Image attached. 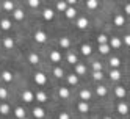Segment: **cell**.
Here are the masks:
<instances>
[{
    "mask_svg": "<svg viewBox=\"0 0 130 119\" xmlns=\"http://www.w3.org/2000/svg\"><path fill=\"white\" fill-rule=\"evenodd\" d=\"M108 45L111 49H121V45H122V39L118 38V36H113V38L108 39Z\"/></svg>",
    "mask_w": 130,
    "mask_h": 119,
    "instance_id": "1",
    "label": "cell"
},
{
    "mask_svg": "<svg viewBox=\"0 0 130 119\" xmlns=\"http://www.w3.org/2000/svg\"><path fill=\"white\" fill-rule=\"evenodd\" d=\"M35 81H36V85L44 86L45 83H47V77H45L42 72H36V74H35Z\"/></svg>",
    "mask_w": 130,
    "mask_h": 119,
    "instance_id": "2",
    "label": "cell"
},
{
    "mask_svg": "<svg viewBox=\"0 0 130 119\" xmlns=\"http://www.w3.org/2000/svg\"><path fill=\"white\" fill-rule=\"evenodd\" d=\"M35 41L36 42H45V41H47V35H45V31H42V30H38V31H36L35 33Z\"/></svg>",
    "mask_w": 130,
    "mask_h": 119,
    "instance_id": "3",
    "label": "cell"
},
{
    "mask_svg": "<svg viewBox=\"0 0 130 119\" xmlns=\"http://www.w3.org/2000/svg\"><path fill=\"white\" fill-rule=\"evenodd\" d=\"M118 113H119V114H122V116L128 114V113H130L128 105H127L125 102H119V104H118Z\"/></svg>",
    "mask_w": 130,
    "mask_h": 119,
    "instance_id": "4",
    "label": "cell"
},
{
    "mask_svg": "<svg viewBox=\"0 0 130 119\" xmlns=\"http://www.w3.org/2000/svg\"><path fill=\"white\" fill-rule=\"evenodd\" d=\"M53 16H55V11L52 10V8H44V10H42V17L45 21H52Z\"/></svg>",
    "mask_w": 130,
    "mask_h": 119,
    "instance_id": "5",
    "label": "cell"
},
{
    "mask_svg": "<svg viewBox=\"0 0 130 119\" xmlns=\"http://www.w3.org/2000/svg\"><path fill=\"white\" fill-rule=\"evenodd\" d=\"M49 57H50V61L52 63H60L61 61V52L60 50H52Z\"/></svg>",
    "mask_w": 130,
    "mask_h": 119,
    "instance_id": "6",
    "label": "cell"
},
{
    "mask_svg": "<svg viewBox=\"0 0 130 119\" xmlns=\"http://www.w3.org/2000/svg\"><path fill=\"white\" fill-rule=\"evenodd\" d=\"M22 99L25 100V102H28V104H30V102H33V100H35V94L31 93L30 89H25L24 93H22Z\"/></svg>",
    "mask_w": 130,
    "mask_h": 119,
    "instance_id": "7",
    "label": "cell"
},
{
    "mask_svg": "<svg viewBox=\"0 0 130 119\" xmlns=\"http://www.w3.org/2000/svg\"><path fill=\"white\" fill-rule=\"evenodd\" d=\"M113 22H115V25H118V27H122V25L125 24V17H124V14H121V13H118V14L115 16V19H113Z\"/></svg>",
    "mask_w": 130,
    "mask_h": 119,
    "instance_id": "8",
    "label": "cell"
},
{
    "mask_svg": "<svg viewBox=\"0 0 130 119\" xmlns=\"http://www.w3.org/2000/svg\"><path fill=\"white\" fill-rule=\"evenodd\" d=\"M121 77H122V74H121V71H119V69H111V71H110V78L113 80V81L121 80Z\"/></svg>",
    "mask_w": 130,
    "mask_h": 119,
    "instance_id": "9",
    "label": "cell"
},
{
    "mask_svg": "<svg viewBox=\"0 0 130 119\" xmlns=\"http://www.w3.org/2000/svg\"><path fill=\"white\" fill-rule=\"evenodd\" d=\"M115 94H116V97H119V99H124L125 94H127V91H125L124 86H116V88H115Z\"/></svg>",
    "mask_w": 130,
    "mask_h": 119,
    "instance_id": "10",
    "label": "cell"
},
{
    "mask_svg": "<svg viewBox=\"0 0 130 119\" xmlns=\"http://www.w3.org/2000/svg\"><path fill=\"white\" fill-rule=\"evenodd\" d=\"M58 96H60L61 99H69V96H71V91H69V88H64V86H61V88L58 89Z\"/></svg>",
    "mask_w": 130,
    "mask_h": 119,
    "instance_id": "11",
    "label": "cell"
},
{
    "mask_svg": "<svg viewBox=\"0 0 130 119\" xmlns=\"http://www.w3.org/2000/svg\"><path fill=\"white\" fill-rule=\"evenodd\" d=\"M91 91L89 89H82L80 91V99L83 100V102H86V100H91Z\"/></svg>",
    "mask_w": 130,
    "mask_h": 119,
    "instance_id": "12",
    "label": "cell"
},
{
    "mask_svg": "<svg viewBox=\"0 0 130 119\" xmlns=\"http://www.w3.org/2000/svg\"><path fill=\"white\" fill-rule=\"evenodd\" d=\"M64 14H66L68 19H74V17L77 16V10H75L74 6H68V10L64 11Z\"/></svg>",
    "mask_w": 130,
    "mask_h": 119,
    "instance_id": "13",
    "label": "cell"
},
{
    "mask_svg": "<svg viewBox=\"0 0 130 119\" xmlns=\"http://www.w3.org/2000/svg\"><path fill=\"white\" fill-rule=\"evenodd\" d=\"M35 99L38 100V102H47V94H45L44 91H36Z\"/></svg>",
    "mask_w": 130,
    "mask_h": 119,
    "instance_id": "14",
    "label": "cell"
},
{
    "mask_svg": "<svg viewBox=\"0 0 130 119\" xmlns=\"http://www.w3.org/2000/svg\"><path fill=\"white\" fill-rule=\"evenodd\" d=\"M86 74V66L82 64V63H77L75 64V75H83Z\"/></svg>",
    "mask_w": 130,
    "mask_h": 119,
    "instance_id": "15",
    "label": "cell"
},
{
    "mask_svg": "<svg viewBox=\"0 0 130 119\" xmlns=\"http://www.w3.org/2000/svg\"><path fill=\"white\" fill-rule=\"evenodd\" d=\"M88 25H89V21L86 19V17H78L77 19V27L78 28H86Z\"/></svg>",
    "mask_w": 130,
    "mask_h": 119,
    "instance_id": "16",
    "label": "cell"
},
{
    "mask_svg": "<svg viewBox=\"0 0 130 119\" xmlns=\"http://www.w3.org/2000/svg\"><path fill=\"white\" fill-rule=\"evenodd\" d=\"M60 47H61V49H69V47H71V39L66 38V36L60 38Z\"/></svg>",
    "mask_w": 130,
    "mask_h": 119,
    "instance_id": "17",
    "label": "cell"
},
{
    "mask_svg": "<svg viewBox=\"0 0 130 119\" xmlns=\"http://www.w3.org/2000/svg\"><path fill=\"white\" fill-rule=\"evenodd\" d=\"M122 63H121V60L118 58V57H111L110 58V66H111V69H118Z\"/></svg>",
    "mask_w": 130,
    "mask_h": 119,
    "instance_id": "18",
    "label": "cell"
},
{
    "mask_svg": "<svg viewBox=\"0 0 130 119\" xmlns=\"http://www.w3.org/2000/svg\"><path fill=\"white\" fill-rule=\"evenodd\" d=\"M96 94H97L99 97H105V96L108 94L107 86H102V85H100V86H97V88H96Z\"/></svg>",
    "mask_w": 130,
    "mask_h": 119,
    "instance_id": "19",
    "label": "cell"
},
{
    "mask_svg": "<svg viewBox=\"0 0 130 119\" xmlns=\"http://www.w3.org/2000/svg\"><path fill=\"white\" fill-rule=\"evenodd\" d=\"M68 63H71V64H77V63H78V57L74 52H69L68 53Z\"/></svg>",
    "mask_w": 130,
    "mask_h": 119,
    "instance_id": "20",
    "label": "cell"
},
{
    "mask_svg": "<svg viewBox=\"0 0 130 119\" xmlns=\"http://www.w3.org/2000/svg\"><path fill=\"white\" fill-rule=\"evenodd\" d=\"M14 116H16L17 119H24V117H25V110H24L22 107H17V108L14 110Z\"/></svg>",
    "mask_w": 130,
    "mask_h": 119,
    "instance_id": "21",
    "label": "cell"
},
{
    "mask_svg": "<svg viewBox=\"0 0 130 119\" xmlns=\"http://www.w3.org/2000/svg\"><path fill=\"white\" fill-rule=\"evenodd\" d=\"M33 116H35V117H38V119H42V117H44V110H42L41 107L33 108Z\"/></svg>",
    "mask_w": 130,
    "mask_h": 119,
    "instance_id": "22",
    "label": "cell"
},
{
    "mask_svg": "<svg viewBox=\"0 0 130 119\" xmlns=\"http://www.w3.org/2000/svg\"><path fill=\"white\" fill-rule=\"evenodd\" d=\"M80 50H82V53L83 55H91V52H92V49H91V45L89 44H82V47H80Z\"/></svg>",
    "mask_w": 130,
    "mask_h": 119,
    "instance_id": "23",
    "label": "cell"
},
{
    "mask_svg": "<svg viewBox=\"0 0 130 119\" xmlns=\"http://www.w3.org/2000/svg\"><path fill=\"white\" fill-rule=\"evenodd\" d=\"M85 5H86L88 10H96V8H99V2H97V0H88Z\"/></svg>",
    "mask_w": 130,
    "mask_h": 119,
    "instance_id": "24",
    "label": "cell"
},
{
    "mask_svg": "<svg viewBox=\"0 0 130 119\" xmlns=\"http://www.w3.org/2000/svg\"><path fill=\"white\" fill-rule=\"evenodd\" d=\"M13 17H14L16 21H22V19H24V11L17 8V10H14V11H13Z\"/></svg>",
    "mask_w": 130,
    "mask_h": 119,
    "instance_id": "25",
    "label": "cell"
},
{
    "mask_svg": "<svg viewBox=\"0 0 130 119\" xmlns=\"http://www.w3.org/2000/svg\"><path fill=\"white\" fill-rule=\"evenodd\" d=\"M0 27H2L3 30H10L11 28V21L10 19H2L0 21Z\"/></svg>",
    "mask_w": 130,
    "mask_h": 119,
    "instance_id": "26",
    "label": "cell"
},
{
    "mask_svg": "<svg viewBox=\"0 0 130 119\" xmlns=\"http://www.w3.org/2000/svg\"><path fill=\"white\" fill-rule=\"evenodd\" d=\"M68 83H69V85H74V86H75V85L78 83V77H77L75 74H71V75H68Z\"/></svg>",
    "mask_w": 130,
    "mask_h": 119,
    "instance_id": "27",
    "label": "cell"
},
{
    "mask_svg": "<svg viewBox=\"0 0 130 119\" xmlns=\"http://www.w3.org/2000/svg\"><path fill=\"white\" fill-rule=\"evenodd\" d=\"M55 6H57V10H58V11L64 13V11L68 10V2H57V5H55Z\"/></svg>",
    "mask_w": 130,
    "mask_h": 119,
    "instance_id": "28",
    "label": "cell"
},
{
    "mask_svg": "<svg viewBox=\"0 0 130 119\" xmlns=\"http://www.w3.org/2000/svg\"><path fill=\"white\" fill-rule=\"evenodd\" d=\"M97 44H99V45H100V44H108V36L104 35V33H100V35L97 36Z\"/></svg>",
    "mask_w": 130,
    "mask_h": 119,
    "instance_id": "29",
    "label": "cell"
},
{
    "mask_svg": "<svg viewBox=\"0 0 130 119\" xmlns=\"http://www.w3.org/2000/svg\"><path fill=\"white\" fill-rule=\"evenodd\" d=\"M110 50H111V47H110L108 44H100V45H99V52H100L102 55H107Z\"/></svg>",
    "mask_w": 130,
    "mask_h": 119,
    "instance_id": "30",
    "label": "cell"
},
{
    "mask_svg": "<svg viewBox=\"0 0 130 119\" xmlns=\"http://www.w3.org/2000/svg\"><path fill=\"white\" fill-rule=\"evenodd\" d=\"M88 110H89V105H88L86 102H83V100H82V102L78 104V111H80V113H86Z\"/></svg>",
    "mask_w": 130,
    "mask_h": 119,
    "instance_id": "31",
    "label": "cell"
},
{
    "mask_svg": "<svg viewBox=\"0 0 130 119\" xmlns=\"http://www.w3.org/2000/svg\"><path fill=\"white\" fill-rule=\"evenodd\" d=\"M28 61L31 63V64H38V63H39V57L36 53H30L28 55Z\"/></svg>",
    "mask_w": 130,
    "mask_h": 119,
    "instance_id": "32",
    "label": "cell"
},
{
    "mask_svg": "<svg viewBox=\"0 0 130 119\" xmlns=\"http://www.w3.org/2000/svg\"><path fill=\"white\" fill-rule=\"evenodd\" d=\"M2 78H3L5 81H11V80H13V74H11L10 71H3V72H2Z\"/></svg>",
    "mask_w": 130,
    "mask_h": 119,
    "instance_id": "33",
    "label": "cell"
},
{
    "mask_svg": "<svg viewBox=\"0 0 130 119\" xmlns=\"http://www.w3.org/2000/svg\"><path fill=\"white\" fill-rule=\"evenodd\" d=\"M3 8H5L6 11H14V3L8 0V2H5V3H3Z\"/></svg>",
    "mask_w": 130,
    "mask_h": 119,
    "instance_id": "34",
    "label": "cell"
},
{
    "mask_svg": "<svg viewBox=\"0 0 130 119\" xmlns=\"http://www.w3.org/2000/svg\"><path fill=\"white\" fill-rule=\"evenodd\" d=\"M53 75L58 77V78H61V77L64 75V71H63L61 67H55V69H53Z\"/></svg>",
    "mask_w": 130,
    "mask_h": 119,
    "instance_id": "35",
    "label": "cell"
},
{
    "mask_svg": "<svg viewBox=\"0 0 130 119\" xmlns=\"http://www.w3.org/2000/svg\"><path fill=\"white\" fill-rule=\"evenodd\" d=\"M3 44H5V47H6V49H13V45H14V41H13L11 38H5Z\"/></svg>",
    "mask_w": 130,
    "mask_h": 119,
    "instance_id": "36",
    "label": "cell"
},
{
    "mask_svg": "<svg viewBox=\"0 0 130 119\" xmlns=\"http://www.w3.org/2000/svg\"><path fill=\"white\" fill-rule=\"evenodd\" d=\"M92 69H94V72H102V63L100 61H94L92 63Z\"/></svg>",
    "mask_w": 130,
    "mask_h": 119,
    "instance_id": "37",
    "label": "cell"
},
{
    "mask_svg": "<svg viewBox=\"0 0 130 119\" xmlns=\"http://www.w3.org/2000/svg\"><path fill=\"white\" fill-rule=\"evenodd\" d=\"M8 111H10V105H6V104H2V105H0V113L6 114Z\"/></svg>",
    "mask_w": 130,
    "mask_h": 119,
    "instance_id": "38",
    "label": "cell"
},
{
    "mask_svg": "<svg viewBox=\"0 0 130 119\" xmlns=\"http://www.w3.org/2000/svg\"><path fill=\"white\" fill-rule=\"evenodd\" d=\"M92 78L94 80H102L104 78V74H102V72H92Z\"/></svg>",
    "mask_w": 130,
    "mask_h": 119,
    "instance_id": "39",
    "label": "cell"
},
{
    "mask_svg": "<svg viewBox=\"0 0 130 119\" xmlns=\"http://www.w3.org/2000/svg\"><path fill=\"white\" fill-rule=\"evenodd\" d=\"M122 8H124V13H125V14H130V2H125V3L122 5Z\"/></svg>",
    "mask_w": 130,
    "mask_h": 119,
    "instance_id": "40",
    "label": "cell"
},
{
    "mask_svg": "<svg viewBox=\"0 0 130 119\" xmlns=\"http://www.w3.org/2000/svg\"><path fill=\"white\" fill-rule=\"evenodd\" d=\"M6 96H8V91L5 88H0V99H6Z\"/></svg>",
    "mask_w": 130,
    "mask_h": 119,
    "instance_id": "41",
    "label": "cell"
},
{
    "mask_svg": "<svg viewBox=\"0 0 130 119\" xmlns=\"http://www.w3.org/2000/svg\"><path fill=\"white\" fill-rule=\"evenodd\" d=\"M28 5H30L31 8H38V6H39V0H30Z\"/></svg>",
    "mask_w": 130,
    "mask_h": 119,
    "instance_id": "42",
    "label": "cell"
},
{
    "mask_svg": "<svg viewBox=\"0 0 130 119\" xmlns=\"http://www.w3.org/2000/svg\"><path fill=\"white\" fill-rule=\"evenodd\" d=\"M124 44L127 45V47H130V35H125L124 36Z\"/></svg>",
    "mask_w": 130,
    "mask_h": 119,
    "instance_id": "43",
    "label": "cell"
},
{
    "mask_svg": "<svg viewBox=\"0 0 130 119\" xmlns=\"http://www.w3.org/2000/svg\"><path fill=\"white\" fill-rule=\"evenodd\" d=\"M60 119H69V113H60Z\"/></svg>",
    "mask_w": 130,
    "mask_h": 119,
    "instance_id": "44",
    "label": "cell"
},
{
    "mask_svg": "<svg viewBox=\"0 0 130 119\" xmlns=\"http://www.w3.org/2000/svg\"><path fill=\"white\" fill-rule=\"evenodd\" d=\"M104 119H111V117H108V116H107V117H104Z\"/></svg>",
    "mask_w": 130,
    "mask_h": 119,
    "instance_id": "45",
    "label": "cell"
},
{
    "mask_svg": "<svg viewBox=\"0 0 130 119\" xmlns=\"http://www.w3.org/2000/svg\"><path fill=\"white\" fill-rule=\"evenodd\" d=\"M24 119H27V117H24Z\"/></svg>",
    "mask_w": 130,
    "mask_h": 119,
    "instance_id": "46",
    "label": "cell"
}]
</instances>
